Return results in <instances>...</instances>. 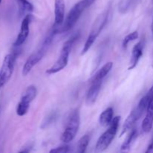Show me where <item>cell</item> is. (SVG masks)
<instances>
[{
	"label": "cell",
	"instance_id": "obj_14",
	"mask_svg": "<svg viewBox=\"0 0 153 153\" xmlns=\"http://www.w3.org/2000/svg\"><path fill=\"white\" fill-rule=\"evenodd\" d=\"M153 126V100L148 105L146 109V114L142 123V130L145 133L151 131Z\"/></svg>",
	"mask_w": 153,
	"mask_h": 153
},
{
	"label": "cell",
	"instance_id": "obj_9",
	"mask_svg": "<svg viewBox=\"0 0 153 153\" xmlns=\"http://www.w3.org/2000/svg\"><path fill=\"white\" fill-rule=\"evenodd\" d=\"M31 19H32V15L30 14V13L27 14L22 19V22L21 23L20 31H19L16 40L13 43V46L19 47L25 43L28 34H29V25L31 23Z\"/></svg>",
	"mask_w": 153,
	"mask_h": 153
},
{
	"label": "cell",
	"instance_id": "obj_17",
	"mask_svg": "<svg viewBox=\"0 0 153 153\" xmlns=\"http://www.w3.org/2000/svg\"><path fill=\"white\" fill-rule=\"evenodd\" d=\"M19 7V13L20 16L25 13H31L34 10V6L28 0H16Z\"/></svg>",
	"mask_w": 153,
	"mask_h": 153
},
{
	"label": "cell",
	"instance_id": "obj_15",
	"mask_svg": "<svg viewBox=\"0 0 153 153\" xmlns=\"http://www.w3.org/2000/svg\"><path fill=\"white\" fill-rule=\"evenodd\" d=\"M112 67H113V62L109 61V62L106 63L105 64L101 67L100 70L94 75V76L92 79V82H96V81H102L103 79L107 76L109 73V72L111 70Z\"/></svg>",
	"mask_w": 153,
	"mask_h": 153
},
{
	"label": "cell",
	"instance_id": "obj_19",
	"mask_svg": "<svg viewBox=\"0 0 153 153\" xmlns=\"http://www.w3.org/2000/svg\"><path fill=\"white\" fill-rule=\"evenodd\" d=\"M90 141V136L89 134H85L84 135L80 140H79L78 143V149L77 151L80 153H84L86 152L87 147H88V144H89Z\"/></svg>",
	"mask_w": 153,
	"mask_h": 153
},
{
	"label": "cell",
	"instance_id": "obj_16",
	"mask_svg": "<svg viewBox=\"0 0 153 153\" xmlns=\"http://www.w3.org/2000/svg\"><path fill=\"white\" fill-rule=\"evenodd\" d=\"M114 117V109L113 108L109 107L102 111L100 116V123L102 126H108L110 125Z\"/></svg>",
	"mask_w": 153,
	"mask_h": 153
},
{
	"label": "cell",
	"instance_id": "obj_5",
	"mask_svg": "<svg viewBox=\"0 0 153 153\" xmlns=\"http://www.w3.org/2000/svg\"><path fill=\"white\" fill-rule=\"evenodd\" d=\"M149 104V102H148L147 100L145 98V97H143V98L140 100V101L139 102L137 107L134 109H133L132 111H131V113H130L129 115L127 117L126 120L125 122H124L120 136H122L123 134H124L126 132H127L128 130L132 128V127L134 126V124H135L139 120V119L141 117L145 111H146Z\"/></svg>",
	"mask_w": 153,
	"mask_h": 153
},
{
	"label": "cell",
	"instance_id": "obj_8",
	"mask_svg": "<svg viewBox=\"0 0 153 153\" xmlns=\"http://www.w3.org/2000/svg\"><path fill=\"white\" fill-rule=\"evenodd\" d=\"M37 96V88L31 85L28 87L25 92L22 94L21 100L16 107V114L18 116H24L28 112L30 103L34 100Z\"/></svg>",
	"mask_w": 153,
	"mask_h": 153
},
{
	"label": "cell",
	"instance_id": "obj_27",
	"mask_svg": "<svg viewBox=\"0 0 153 153\" xmlns=\"http://www.w3.org/2000/svg\"><path fill=\"white\" fill-rule=\"evenodd\" d=\"M152 1H153V0H152Z\"/></svg>",
	"mask_w": 153,
	"mask_h": 153
},
{
	"label": "cell",
	"instance_id": "obj_13",
	"mask_svg": "<svg viewBox=\"0 0 153 153\" xmlns=\"http://www.w3.org/2000/svg\"><path fill=\"white\" fill-rule=\"evenodd\" d=\"M108 12L109 10H106V11H105L104 13H102L97 17V19L94 22V25L92 27V30H91L90 34H93V35L97 37H98V35L100 34V32H101L102 28L105 25L106 22H107L109 13Z\"/></svg>",
	"mask_w": 153,
	"mask_h": 153
},
{
	"label": "cell",
	"instance_id": "obj_22",
	"mask_svg": "<svg viewBox=\"0 0 153 153\" xmlns=\"http://www.w3.org/2000/svg\"><path fill=\"white\" fill-rule=\"evenodd\" d=\"M70 151V148L68 146L65 145V146H61L59 147L55 148L50 150V152H57V153H64V152H68Z\"/></svg>",
	"mask_w": 153,
	"mask_h": 153
},
{
	"label": "cell",
	"instance_id": "obj_11",
	"mask_svg": "<svg viewBox=\"0 0 153 153\" xmlns=\"http://www.w3.org/2000/svg\"><path fill=\"white\" fill-rule=\"evenodd\" d=\"M143 46H144V42L142 41V40L134 45L132 49V52H131V59H130L129 67H128L129 70H133L138 64L140 58L143 55Z\"/></svg>",
	"mask_w": 153,
	"mask_h": 153
},
{
	"label": "cell",
	"instance_id": "obj_1",
	"mask_svg": "<svg viewBox=\"0 0 153 153\" xmlns=\"http://www.w3.org/2000/svg\"><path fill=\"white\" fill-rule=\"evenodd\" d=\"M58 28H59V27L56 26V25H54L52 31L49 32V34H48L47 37H46V38H45V40H43V43H42V46H40V49L37 51H36L35 52H34L33 54H31V55L28 57V58L27 59V61H25V64H24L23 67H22V75H23L24 76H27V75L31 72V70H32L33 67H34L39 61H41L42 58H43L45 54L47 52L49 47L50 46L54 37H55V34L58 33V30H59Z\"/></svg>",
	"mask_w": 153,
	"mask_h": 153
},
{
	"label": "cell",
	"instance_id": "obj_12",
	"mask_svg": "<svg viewBox=\"0 0 153 153\" xmlns=\"http://www.w3.org/2000/svg\"><path fill=\"white\" fill-rule=\"evenodd\" d=\"M65 2L64 0H55V24L59 27L63 25L64 21Z\"/></svg>",
	"mask_w": 153,
	"mask_h": 153
},
{
	"label": "cell",
	"instance_id": "obj_21",
	"mask_svg": "<svg viewBox=\"0 0 153 153\" xmlns=\"http://www.w3.org/2000/svg\"><path fill=\"white\" fill-rule=\"evenodd\" d=\"M96 39H97V37H95V36L93 35V34H89V36H88V39H87L86 42H85V46H84L83 49H82L81 55H85L88 51H89V49H91L92 45L94 44V43L95 42Z\"/></svg>",
	"mask_w": 153,
	"mask_h": 153
},
{
	"label": "cell",
	"instance_id": "obj_4",
	"mask_svg": "<svg viewBox=\"0 0 153 153\" xmlns=\"http://www.w3.org/2000/svg\"><path fill=\"white\" fill-rule=\"evenodd\" d=\"M120 121V117L117 116L113 118L111 123L108 126V128L102 134L100 138L97 140L96 144V149L98 152H102L105 150L109 145L111 143L113 140L116 136L117 132L118 127H119Z\"/></svg>",
	"mask_w": 153,
	"mask_h": 153
},
{
	"label": "cell",
	"instance_id": "obj_3",
	"mask_svg": "<svg viewBox=\"0 0 153 153\" xmlns=\"http://www.w3.org/2000/svg\"><path fill=\"white\" fill-rule=\"evenodd\" d=\"M78 38H79V34H76V35L69 39L67 41H66L64 43V46H63L62 49H61V54H60L58 59L57 60L56 62L50 68L48 69L46 71V73L48 75L55 74V73H58V72H60L67 67V64H68L69 56H70L73 45L74 44L76 40H78Z\"/></svg>",
	"mask_w": 153,
	"mask_h": 153
},
{
	"label": "cell",
	"instance_id": "obj_2",
	"mask_svg": "<svg viewBox=\"0 0 153 153\" xmlns=\"http://www.w3.org/2000/svg\"><path fill=\"white\" fill-rule=\"evenodd\" d=\"M94 1L95 0H81L76 3L69 11L65 21H64L62 27L61 28V32H67L70 31L76 25L85 9L92 5Z\"/></svg>",
	"mask_w": 153,
	"mask_h": 153
},
{
	"label": "cell",
	"instance_id": "obj_23",
	"mask_svg": "<svg viewBox=\"0 0 153 153\" xmlns=\"http://www.w3.org/2000/svg\"><path fill=\"white\" fill-rule=\"evenodd\" d=\"M144 97H146V99L147 100V101L149 102V103L152 101L153 100V85H152V88H150V90L148 91V93L146 94V95L144 96Z\"/></svg>",
	"mask_w": 153,
	"mask_h": 153
},
{
	"label": "cell",
	"instance_id": "obj_20",
	"mask_svg": "<svg viewBox=\"0 0 153 153\" xmlns=\"http://www.w3.org/2000/svg\"><path fill=\"white\" fill-rule=\"evenodd\" d=\"M137 38H138V32L137 31H133V32L130 33L128 35L126 36L125 38L123 39V49H126L127 46H128L130 42L137 40Z\"/></svg>",
	"mask_w": 153,
	"mask_h": 153
},
{
	"label": "cell",
	"instance_id": "obj_10",
	"mask_svg": "<svg viewBox=\"0 0 153 153\" xmlns=\"http://www.w3.org/2000/svg\"><path fill=\"white\" fill-rule=\"evenodd\" d=\"M102 81H96L91 82V86L88 89L86 96V103L88 105H94L97 100Z\"/></svg>",
	"mask_w": 153,
	"mask_h": 153
},
{
	"label": "cell",
	"instance_id": "obj_6",
	"mask_svg": "<svg viewBox=\"0 0 153 153\" xmlns=\"http://www.w3.org/2000/svg\"><path fill=\"white\" fill-rule=\"evenodd\" d=\"M80 126V114L78 109L73 111L70 115L67 126L61 135V140L67 143L72 141L76 137Z\"/></svg>",
	"mask_w": 153,
	"mask_h": 153
},
{
	"label": "cell",
	"instance_id": "obj_26",
	"mask_svg": "<svg viewBox=\"0 0 153 153\" xmlns=\"http://www.w3.org/2000/svg\"><path fill=\"white\" fill-rule=\"evenodd\" d=\"M1 0H0V4H1Z\"/></svg>",
	"mask_w": 153,
	"mask_h": 153
},
{
	"label": "cell",
	"instance_id": "obj_18",
	"mask_svg": "<svg viewBox=\"0 0 153 153\" xmlns=\"http://www.w3.org/2000/svg\"><path fill=\"white\" fill-rule=\"evenodd\" d=\"M137 136V130L133 128V129L131 131V132L129 133V134L127 136V137L126 138L125 141L123 142L122 146H121V150L123 151L129 150L131 144H132V143L134 142V140H135Z\"/></svg>",
	"mask_w": 153,
	"mask_h": 153
},
{
	"label": "cell",
	"instance_id": "obj_25",
	"mask_svg": "<svg viewBox=\"0 0 153 153\" xmlns=\"http://www.w3.org/2000/svg\"><path fill=\"white\" fill-rule=\"evenodd\" d=\"M151 29H152V33L153 34V19H152V26H151Z\"/></svg>",
	"mask_w": 153,
	"mask_h": 153
},
{
	"label": "cell",
	"instance_id": "obj_24",
	"mask_svg": "<svg viewBox=\"0 0 153 153\" xmlns=\"http://www.w3.org/2000/svg\"><path fill=\"white\" fill-rule=\"evenodd\" d=\"M152 151H153V138L152 141H151L150 144H149V146H148L147 150L146 151V152H152Z\"/></svg>",
	"mask_w": 153,
	"mask_h": 153
},
{
	"label": "cell",
	"instance_id": "obj_7",
	"mask_svg": "<svg viewBox=\"0 0 153 153\" xmlns=\"http://www.w3.org/2000/svg\"><path fill=\"white\" fill-rule=\"evenodd\" d=\"M16 55L13 53L8 54L4 57L0 68V90L10 80L13 73Z\"/></svg>",
	"mask_w": 153,
	"mask_h": 153
}]
</instances>
